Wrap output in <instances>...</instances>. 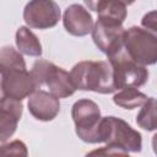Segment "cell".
Listing matches in <instances>:
<instances>
[{"instance_id":"6da1fadb","label":"cell","mask_w":157,"mask_h":157,"mask_svg":"<svg viewBox=\"0 0 157 157\" xmlns=\"http://www.w3.org/2000/svg\"><path fill=\"white\" fill-rule=\"evenodd\" d=\"M99 142L105 144V152L128 155L142 150V137L125 120L109 115L99 121Z\"/></svg>"},{"instance_id":"7a4b0ae2","label":"cell","mask_w":157,"mask_h":157,"mask_svg":"<svg viewBox=\"0 0 157 157\" xmlns=\"http://www.w3.org/2000/svg\"><path fill=\"white\" fill-rule=\"evenodd\" d=\"M76 90L109 94L117 91L113 69L108 60H83L74 65L69 72Z\"/></svg>"},{"instance_id":"3957f363","label":"cell","mask_w":157,"mask_h":157,"mask_svg":"<svg viewBox=\"0 0 157 157\" xmlns=\"http://www.w3.org/2000/svg\"><path fill=\"white\" fill-rule=\"evenodd\" d=\"M31 74L36 81L37 88L44 86L58 98H67L76 91L70 74L48 60H36L33 63Z\"/></svg>"},{"instance_id":"277c9868","label":"cell","mask_w":157,"mask_h":157,"mask_svg":"<svg viewBox=\"0 0 157 157\" xmlns=\"http://www.w3.org/2000/svg\"><path fill=\"white\" fill-rule=\"evenodd\" d=\"M123 48L140 65H153L157 61V36L145 28L132 26L124 31Z\"/></svg>"},{"instance_id":"5b68a950","label":"cell","mask_w":157,"mask_h":157,"mask_svg":"<svg viewBox=\"0 0 157 157\" xmlns=\"http://www.w3.org/2000/svg\"><path fill=\"white\" fill-rule=\"evenodd\" d=\"M71 117L80 140L87 144H99V121L102 115L96 102L87 98L76 101L71 108Z\"/></svg>"},{"instance_id":"8992f818","label":"cell","mask_w":157,"mask_h":157,"mask_svg":"<svg viewBox=\"0 0 157 157\" xmlns=\"http://www.w3.org/2000/svg\"><path fill=\"white\" fill-rule=\"evenodd\" d=\"M108 61L113 69L114 85L117 91L125 87L139 88L148 81V70L146 66L137 64L125 53L124 48L108 56Z\"/></svg>"},{"instance_id":"52a82bcc","label":"cell","mask_w":157,"mask_h":157,"mask_svg":"<svg viewBox=\"0 0 157 157\" xmlns=\"http://www.w3.org/2000/svg\"><path fill=\"white\" fill-rule=\"evenodd\" d=\"M60 17V7L54 0H29L23 9V20L29 28H53Z\"/></svg>"},{"instance_id":"ba28073f","label":"cell","mask_w":157,"mask_h":157,"mask_svg":"<svg viewBox=\"0 0 157 157\" xmlns=\"http://www.w3.org/2000/svg\"><path fill=\"white\" fill-rule=\"evenodd\" d=\"M0 70L4 75V93L5 97L23 101L37 88L36 81L31 74L27 71L26 66H13L4 67L0 66Z\"/></svg>"},{"instance_id":"9c48e42d","label":"cell","mask_w":157,"mask_h":157,"mask_svg":"<svg viewBox=\"0 0 157 157\" xmlns=\"http://www.w3.org/2000/svg\"><path fill=\"white\" fill-rule=\"evenodd\" d=\"M124 31L125 28L123 27V25H108L97 20L96 23H93L91 33L97 48L107 56H110L123 49Z\"/></svg>"},{"instance_id":"30bf717a","label":"cell","mask_w":157,"mask_h":157,"mask_svg":"<svg viewBox=\"0 0 157 157\" xmlns=\"http://www.w3.org/2000/svg\"><path fill=\"white\" fill-rule=\"evenodd\" d=\"M27 107L29 113L40 121H50L60 112V101L56 96L43 90H36L28 96Z\"/></svg>"},{"instance_id":"8fae6325","label":"cell","mask_w":157,"mask_h":157,"mask_svg":"<svg viewBox=\"0 0 157 157\" xmlns=\"http://www.w3.org/2000/svg\"><path fill=\"white\" fill-rule=\"evenodd\" d=\"M63 25L67 33L75 37H85L93 28V18L86 7L72 4L66 7L63 16Z\"/></svg>"},{"instance_id":"7c38bea8","label":"cell","mask_w":157,"mask_h":157,"mask_svg":"<svg viewBox=\"0 0 157 157\" xmlns=\"http://www.w3.org/2000/svg\"><path fill=\"white\" fill-rule=\"evenodd\" d=\"M22 102L5 97L0 101V142L7 141L16 131L22 117Z\"/></svg>"},{"instance_id":"4fadbf2b","label":"cell","mask_w":157,"mask_h":157,"mask_svg":"<svg viewBox=\"0 0 157 157\" xmlns=\"http://www.w3.org/2000/svg\"><path fill=\"white\" fill-rule=\"evenodd\" d=\"M96 12L98 13L97 20L115 26H121L128 15L126 5L120 0H105Z\"/></svg>"},{"instance_id":"5bb4252c","label":"cell","mask_w":157,"mask_h":157,"mask_svg":"<svg viewBox=\"0 0 157 157\" xmlns=\"http://www.w3.org/2000/svg\"><path fill=\"white\" fill-rule=\"evenodd\" d=\"M16 45L21 54L28 55V56H40L42 44L38 39V37L26 26H21L16 31Z\"/></svg>"},{"instance_id":"9a60e30c","label":"cell","mask_w":157,"mask_h":157,"mask_svg":"<svg viewBox=\"0 0 157 157\" xmlns=\"http://www.w3.org/2000/svg\"><path fill=\"white\" fill-rule=\"evenodd\" d=\"M147 99L148 97L135 87L121 88L113 97V102L118 107H121L124 109H135L137 107H141Z\"/></svg>"},{"instance_id":"2e32d148","label":"cell","mask_w":157,"mask_h":157,"mask_svg":"<svg viewBox=\"0 0 157 157\" xmlns=\"http://www.w3.org/2000/svg\"><path fill=\"white\" fill-rule=\"evenodd\" d=\"M141 110L136 115V124L147 131L156 130V99L148 97V99L141 105Z\"/></svg>"},{"instance_id":"e0dca14e","label":"cell","mask_w":157,"mask_h":157,"mask_svg":"<svg viewBox=\"0 0 157 157\" xmlns=\"http://www.w3.org/2000/svg\"><path fill=\"white\" fill-rule=\"evenodd\" d=\"M0 155H5V156H9V155L27 156L28 155V151H27L26 145L22 141L15 140V141H11V142H7V144L1 145L0 146Z\"/></svg>"},{"instance_id":"ac0fdd59","label":"cell","mask_w":157,"mask_h":157,"mask_svg":"<svg viewBox=\"0 0 157 157\" xmlns=\"http://www.w3.org/2000/svg\"><path fill=\"white\" fill-rule=\"evenodd\" d=\"M156 20H157V18H156V11L153 10V11L146 13V15L142 17L141 23H142V26H144L145 29L156 33V32H157V21H156Z\"/></svg>"},{"instance_id":"d6986e66","label":"cell","mask_w":157,"mask_h":157,"mask_svg":"<svg viewBox=\"0 0 157 157\" xmlns=\"http://www.w3.org/2000/svg\"><path fill=\"white\" fill-rule=\"evenodd\" d=\"M105 0H83L85 5L87 6L88 10H92V11H97V9L104 2Z\"/></svg>"},{"instance_id":"ffe728a7","label":"cell","mask_w":157,"mask_h":157,"mask_svg":"<svg viewBox=\"0 0 157 157\" xmlns=\"http://www.w3.org/2000/svg\"><path fill=\"white\" fill-rule=\"evenodd\" d=\"M2 83H4V75H2V71L0 70V101H1L2 98H5V93H4V86H2Z\"/></svg>"},{"instance_id":"44dd1931","label":"cell","mask_w":157,"mask_h":157,"mask_svg":"<svg viewBox=\"0 0 157 157\" xmlns=\"http://www.w3.org/2000/svg\"><path fill=\"white\" fill-rule=\"evenodd\" d=\"M120 1H121V2H124L125 5H131V4H132L135 0H120Z\"/></svg>"}]
</instances>
